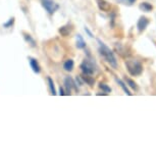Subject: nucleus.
<instances>
[{
    "label": "nucleus",
    "mask_w": 156,
    "mask_h": 156,
    "mask_svg": "<svg viewBox=\"0 0 156 156\" xmlns=\"http://www.w3.org/2000/svg\"><path fill=\"white\" fill-rule=\"evenodd\" d=\"M116 82L119 83V85L120 87H122V89L123 90V92H125L126 95H129V96H131L132 95V93L129 92V88L126 87V85L123 83V82L122 81V80H119V79H116Z\"/></svg>",
    "instance_id": "obj_14"
},
{
    "label": "nucleus",
    "mask_w": 156,
    "mask_h": 156,
    "mask_svg": "<svg viewBox=\"0 0 156 156\" xmlns=\"http://www.w3.org/2000/svg\"><path fill=\"white\" fill-rule=\"evenodd\" d=\"M99 88L103 91V92H105V93H110L111 92V88L109 86H107L106 84L100 83L99 84Z\"/></svg>",
    "instance_id": "obj_18"
},
{
    "label": "nucleus",
    "mask_w": 156,
    "mask_h": 156,
    "mask_svg": "<svg viewBox=\"0 0 156 156\" xmlns=\"http://www.w3.org/2000/svg\"><path fill=\"white\" fill-rule=\"evenodd\" d=\"M148 25H149V20L146 16H141L137 23V28L139 33H142L143 31H145Z\"/></svg>",
    "instance_id": "obj_5"
},
{
    "label": "nucleus",
    "mask_w": 156,
    "mask_h": 156,
    "mask_svg": "<svg viewBox=\"0 0 156 156\" xmlns=\"http://www.w3.org/2000/svg\"><path fill=\"white\" fill-rule=\"evenodd\" d=\"M29 62H30V66L34 73H39L41 72V67L39 66V63H38V61L35 59V58H30V59H29Z\"/></svg>",
    "instance_id": "obj_8"
},
{
    "label": "nucleus",
    "mask_w": 156,
    "mask_h": 156,
    "mask_svg": "<svg viewBox=\"0 0 156 156\" xmlns=\"http://www.w3.org/2000/svg\"><path fill=\"white\" fill-rule=\"evenodd\" d=\"M97 1V5H98L99 9L102 11H105V12H108L111 9V5L110 3H108L106 0H96Z\"/></svg>",
    "instance_id": "obj_6"
},
{
    "label": "nucleus",
    "mask_w": 156,
    "mask_h": 156,
    "mask_svg": "<svg viewBox=\"0 0 156 156\" xmlns=\"http://www.w3.org/2000/svg\"><path fill=\"white\" fill-rule=\"evenodd\" d=\"M41 3L49 14H53L58 8L57 3H55L53 0H41Z\"/></svg>",
    "instance_id": "obj_4"
},
{
    "label": "nucleus",
    "mask_w": 156,
    "mask_h": 156,
    "mask_svg": "<svg viewBox=\"0 0 156 156\" xmlns=\"http://www.w3.org/2000/svg\"><path fill=\"white\" fill-rule=\"evenodd\" d=\"M126 69H128L129 73L133 76H140L141 73L143 72V66L140 61L138 60H128L126 61Z\"/></svg>",
    "instance_id": "obj_2"
},
{
    "label": "nucleus",
    "mask_w": 156,
    "mask_h": 156,
    "mask_svg": "<svg viewBox=\"0 0 156 156\" xmlns=\"http://www.w3.org/2000/svg\"><path fill=\"white\" fill-rule=\"evenodd\" d=\"M85 32H86V33L88 34V36H89V37H91V38L93 37V34L91 33V31L89 30V29H88V27H85Z\"/></svg>",
    "instance_id": "obj_21"
},
{
    "label": "nucleus",
    "mask_w": 156,
    "mask_h": 156,
    "mask_svg": "<svg viewBox=\"0 0 156 156\" xmlns=\"http://www.w3.org/2000/svg\"><path fill=\"white\" fill-rule=\"evenodd\" d=\"M97 42H98V51L100 55H101V56L104 58V60L106 61L107 63H109L113 69H116L117 60L115 56H114V53L111 51L109 47H107L100 39H97Z\"/></svg>",
    "instance_id": "obj_1"
},
{
    "label": "nucleus",
    "mask_w": 156,
    "mask_h": 156,
    "mask_svg": "<svg viewBox=\"0 0 156 156\" xmlns=\"http://www.w3.org/2000/svg\"><path fill=\"white\" fill-rule=\"evenodd\" d=\"M119 2H122L123 4H126V5H132L134 3L136 0H119Z\"/></svg>",
    "instance_id": "obj_19"
},
{
    "label": "nucleus",
    "mask_w": 156,
    "mask_h": 156,
    "mask_svg": "<svg viewBox=\"0 0 156 156\" xmlns=\"http://www.w3.org/2000/svg\"><path fill=\"white\" fill-rule=\"evenodd\" d=\"M59 94H60V95H61V96L66 95V93H64V92H63V89H62V88H60V90H59Z\"/></svg>",
    "instance_id": "obj_22"
},
{
    "label": "nucleus",
    "mask_w": 156,
    "mask_h": 156,
    "mask_svg": "<svg viewBox=\"0 0 156 156\" xmlns=\"http://www.w3.org/2000/svg\"><path fill=\"white\" fill-rule=\"evenodd\" d=\"M73 66H75L73 60V59H67L66 62L63 63V69H66V72H72L73 69Z\"/></svg>",
    "instance_id": "obj_13"
},
{
    "label": "nucleus",
    "mask_w": 156,
    "mask_h": 156,
    "mask_svg": "<svg viewBox=\"0 0 156 156\" xmlns=\"http://www.w3.org/2000/svg\"><path fill=\"white\" fill-rule=\"evenodd\" d=\"M82 79L84 80V82H86V83L89 85L90 87H93L94 86V83H95V80H94L93 76H91L89 75H84L82 76Z\"/></svg>",
    "instance_id": "obj_12"
},
{
    "label": "nucleus",
    "mask_w": 156,
    "mask_h": 156,
    "mask_svg": "<svg viewBox=\"0 0 156 156\" xmlns=\"http://www.w3.org/2000/svg\"><path fill=\"white\" fill-rule=\"evenodd\" d=\"M126 83L129 85V88H132L133 90L135 91H137L138 90V86H137V84L135 83V82L133 80H131V79H126Z\"/></svg>",
    "instance_id": "obj_17"
},
{
    "label": "nucleus",
    "mask_w": 156,
    "mask_h": 156,
    "mask_svg": "<svg viewBox=\"0 0 156 156\" xmlns=\"http://www.w3.org/2000/svg\"><path fill=\"white\" fill-rule=\"evenodd\" d=\"M139 8L142 11H145V12H150L153 9V6L150 3H148V2H143V3L140 4Z\"/></svg>",
    "instance_id": "obj_11"
},
{
    "label": "nucleus",
    "mask_w": 156,
    "mask_h": 156,
    "mask_svg": "<svg viewBox=\"0 0 156 156\" xmlns=\"http://www.w3.org/2000/svg\"><path fill=\"white\" fill-rule=\"evenodd\" d=\"M81 69L83 72L84 75H89V76H92L94 73L96 72V66H95V63L93 61H91L90 59L86 58L83 62L81 64Z\"/></svg>",
    "instance_id": "obj_3"
},
{
    "label": "nucleus",
    "mask_w": 156,
    "mask_h": 156,
    "mask_svg": "<svg viewBox=\"0 0 156 156\" xmlns=\"http://www.w3.org/2000/svg\"><path fill=\"white\" fill-rule=\"evenodd\" d=\"M64 85H66V89L67 91V93H70V91H72L73 88H76L75 82H73V80L70 78V76H66V78L64 79Z\"/></svg>",
    "instance_id": "obj_7"
},
{
    "label": "nucleus",
    "mask_w": 156,
    "mask_h": 156,
    "mask_svg": "<svg viewBox=\"0 0 156 156\" xmlns=\"http://www.w3.org/2000/svg\"><path fill=\"white\" fill-rule=\"evenodd\" d=\"M72 26H69V25H66V26H63V27H61L59 29V33L62 35V36H69V35L72 33Z\"/></svg>",
    "instance_id": "obj_9"
},
{
    "label": "nucleus",
    "mask_w": 156,
    "mask_h": 156,
    "mask_svg": "<svg viewBox=\"0 0 156 156\" xmlns=\"http://www.w3.org/2000/svg\"><path fill=\"white\" fill-rule=\"evenodd\" d=\"M23 38H25V40L27 41V42L30 44V45L32 47H35L36 46V42H35V40L32 38L31 35H29V34H23Z\"/></svg>",
    "instance_id": "obj_15"
},
{
    "label": "nucleus",
    "mask_w": 156,
    "mask_h": 156,
    "mask_svg": "<svg viewBox=\"0 0 156 156\" xmlns=\"http://www.w3.org/2000/svg\"><path fill=\"white\" fill-rule=\"evenodd\" d=\"M13 23H14V19L12 17V19H10L7 23H5L3 26H4V28H9L11 25H13Z\"/></svg>",
    "instance_id": "obj_20"
},
{
    "label": "nucleus",
    "mask_w": 156,
    "mask_h": 156,
    "mask_svg": "<svg viewBox=\"0 0 156 156\" xmlns=\"http://www.w3.org/2000/svg\"><path fill=\"white\" fill-rule=\"evenodd\" d=\"M47 81H48L49 88H50V91H51V94H52V95H56V90H55L54 83H53V81H52V79L48 78V79H47Z\"/></svg>",
    "instance_id": "obj_16"
},
{
    "label": "nucleus",
    "mask_w": 156,
    "mask_h": 156,
    "mask_svg": "<svg viewBox=\"0 0 156 156\" xmlns=\"http://www.w3.org/2000/svg\"><path fill=\"white\" fill-rule=\"evenodd\" d=\"M76 47H78L79 49L86 48V42H85V40L83 39V37H82L80 34L76 35Z\"/></svg>",
    "instance_id": "obj_10"
}]
</instances>
